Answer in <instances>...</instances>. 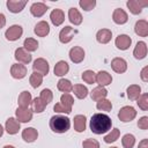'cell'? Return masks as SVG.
Here are the masks:
<instances>
[{
  "label": "cell",
  "instance_id": "e0dca14e",
  "mask_svg": "<svg viewBox=\"0 0 148 148\" xmlns=\"http://www.w3.org/2000/svg\"><path fill=\"white\" fill-rule=\"evenodd\" d=\"M35 34L39 37H45L46 35H49L50 32V25L46 21H40L38 22L36 25H35V29H34Z\"/></svg>",
  "mask_w": 148,
  "mask_h": 148
},
{
  "label": "cell",
  "instance_id": "8fae6325",
  "mask_svg": "<svg viewBox=\"0 0 148 148\" xmlns=\"http://www.w3.org/2000/svg\"><path fill=\"white\" fill-rule=\"evenodd\" d=\"M27 5L25 0H8L7 7L12 13H20Z\"/></svg>",
  "mask_w": 148,
  "mask_h": 148
},
{
  "label": "cell",
  "instance_id": "681fc988",
  "mask_svg": "<svg viewBox=\"0 0 148 148\" xmlns=\"http://www.w3.org/2000/svg\"><path fill=\"white\" fill-rule=\"evenodd\" d=\"M5 24H6V17H5V15H3V14H1V13H0V29H1V28H3V27H5Z\"/></svg>",
  "mask_w": 148,
  "mask_h": 148
},
{
  "label": "cell",
  "instance_id": "f1b7e54d",
  "mask_svg": "<svg viewBox=\"0 0 148 148\" xmlns=\"http://www.w3.org/2000/svg\"><path fill=\"white\" fill-rule=\"evenodd\" d=\"M106 95H108V90H106L104 87H101V86L94 88L92 91H91V98H92L94 101H96V102L99 101V99L105 98Z\"/></svg>",
  "mask_w": 148,
  "mask_h": 148
},
{
  "label": "cell",
  "instance_id": "5bb4252c",
  "mask_svg": "<svg viewBox=\"0 0 148 148\" xmlns=\"http://www.w3.org/2000/svg\"><path fill=\"white\" fill-rule=\"evenodd\" d=\"M46 10H47V6H46L45 3H43V2H35V3H32L31 7H30L31 14H32L34 16H36V17L43 16V15L46 13Z\"/></svg>",
  "mask_w": 148,
  "mask_h": 148
},
{
  "label": "cell",
  "instance_id": "4fadbf2b",
  "mask_svg": "<svg viewBox=\"0 0 148 148\" xmlns=\"http://www.w3.org/2000/svg\"><path fill=\"white\" fill-rule=\"evenodd\" d=\"M112 20L114 23L117 24H124L127 22L128 20V16L126 14V12L121 8H117L113 10V14H112Z\"/></svg>",
  "mask_w": 148,
  "mask_h": 148
},
{
  "label": "cell",
  "instance_id": "4dcf8cb0",
  "mask_svg": "<svg viewBox=\"0 0 148 148\" xmlns=\"http://www.w3.org/2000/svg\"><path fill=\"white\" fill-rule=\"evenodd\" d=\"M72 90H73L74 95H75L77 98H80V99L86 98L87 95H88V89H87V87H84L83 84H75Z\"/></svg>",
  "mask_w": 148,
  "mask_h": 148
},
{
  "label": "cell",
  "instance_id": "5b68a950",
  "mask_svg": "<svg viewBox=\"0 0 148 148\" xmlns=\"http://www.w3.org/2000/svg\"><path fill=\"white\" fill-rule=\"evenodd\" d=\"M32 68H34V72H37L42 75H47L49 74V71H50V67H49V62L43 59V58H38L34 61V65H32Z\"/></svg>",
  "mask_w": 148,
  "mask_h": 148
},
{
  "label": "cell",
  "instance_id": "ba28073f",
  "mask_svg": "<svg viewBox=\"0 0 148 148\" xmlns=\"http://www.w3.org/2000/svg\"><path fill=\"white\" fill-rule=\"evenodd\" d=\"M69 58L74 64H80L84 59V51L80 46H74L69 51Z\"/></svg>",
  "mask_w": 148,
  "mask_h": 148
},
{
  "label": "cell",
  "instance_id": "816d5d0a",
  "mask_svg": "<svg viewBox=\"0 0 148 148\" xmlns=\"http://www.w3.org/2000/svg\"><path fill=\"white\" fill-rule=\"evenodd\" d=\"M3 148H15L14 146H10V145H7V146H5Z\"/></svg>",
  "mask_w": 148,
  "mask_h": 148
},
{
  "label": "cell",
  "instance_id": "8d00e7d4",
  "mask_svg": "<svg viewBox=\"0 0 148 148\" xmlns=\"http://www.w3.org/2000/svg\"><path fill=\"white\" fill-rule=\"evenodd\" d=\"M96 108H97L98 110H102V111H106V112H108V111H110V110L112 109V103H111L109 99L103 98V99L97 101Z\"/></svg>",
  "mask_w": 148,
  "mask_h": 148
},
{
  "label": "cell",
  "instance_id": "d6986e66",
  "mask_svg": "<svg viewBox=\"0 0 148 148\" xmlns=\"http://www.w3.org/2000/svg\"><path fill=\"white\" fill-rule=\"evenodd\" d=\"M128 9L131 10L132 14H140L141 10H142V7L143 6H147L148 3L147 2H141V1H138V0H128L126 2Z\"/></svg>",
  "mask_w": 148,
  "mask_h": 148
},
{
  "label": "cell",
  "instance_id": "3957f363",
  "mask_svg": "<svg viewBox=\"0 0 148 148\" xmlns=\"http://www.w3.org/2000/svg\"><path fill=\"white\" fill-rule=\"evenodd\" d=\"M136 116V111L133 106H123L120 110H119V113H118V118L124 121V123H128L131 120H133Z\"/></svg>",
  "mask_w": 148,
  "mask_h": 148
},
{
  "label": "cell",
  "instance_id": "74e56055",
  "mask_svg": "<svg viewBox=\"0 0 148 148\" xmlns=\"http://www.w3.org/2000/svg\"><path fill=\"white\" fill-rule=\"evenodd\" d=\"M121 143L124 146V148H132L135 143V138L132 134H125L121 139Z\"/></svg>",
  "mask_w": 148,
  "mask_h": 148
},
{
  "label": "cell",
  "instance_id": "f546056e",
  "mask_svg": "<svg viewBox=\"0 0 148 148\" xmlns=\"http://www.w3.org/2000/svg\"><path fill=\"white\" fill-rule=\"evenodd\" d=\"M126 91H127V97H128L130 99H138L139 96L141 95V88H140V86H138V84H132V86H130Z\"/></svg>",
  "mask_w": 148,
  "mask_h": 148
},
{
  "label": "cell",
  "instance_id": "c3c4849f",
  "mask_svg": "<svg viewBox=\"0 0 148 148\" xmlns=\"http://www.w3.org/2000/svg\"><path fill=\"white\" fill-rule=\"evenodd\" d=\"M138 148H148V139H143V140L139 143Z\"/></svg>",
  "mask_w": 148,
  "mask_h": 148
},
{
  "label": "cell",
  "instance_id": "ac0fdd59",
  "mask_svg": "<svg viewBox=\"0 0 148 148\" xmlns=\"http://www.w3.org/2000/svg\"><path fill=\"white\" fill-rule=\"evenodd\" d=\"M133 56L135 59H143L146 56H147V45L145 42H138L135 47H134V51H133Z\"/></svg>",
  "mask_w": 148,
  "mask_h": 148
},
{
  "label": "cell",
  "instance_id": "277c9868",
  "mask_svg": "<svg viewBox=\"0 0 148 148\" xmlns=\"http://www.w3.org/2000/svg\"><path fill=\"white\" fill-rule=\"evenodd\" d=\"M23 34V29L21 25H17V24H14L12 27H9L6 32H5V36L8 40L10 42H14V40H17Z\"/></svg>",
  "mask_w": 148,
  "mask_h": 148
},
{
  "label": "cell",
  "instance_id": "7a4b0ae2",
  "mask_svg": "<svg viewBox=\"0 0 148 148\" xmlns=\"http://www.w3.org/2000/svg\"><path fill=\"white\" fill-rule=\"evenodd\" d=\"M69 127H71V120L65 116L57 114L51 117L50 119V128L54 133H65L69 130Z\"/></svg>",
  "mask_w": 148,
  "mask_h": 148
},
{
  "label": "cell",
  "instance_id": "7dc6e473",
  "mask_svg": "<svg viewBox=\"0 0 148 148\" xmlns=\"http://www.w3.org/2000/svg\"><path fill=\"white\" fill-rule=\"evenodd\" d=\"M148 67L146 66V67H143L142 68V71H141V79H142V81H145V82H147L148 81Z\"/></svg>",
  "mask_w": 148,
  "mask_h": 148
},
{
  "label": "cell",
  "instance_id": "7bdbcfd3",
  "mask_svg": "<svg viewBox=\"0 0 148 148\" xmlns=\"http://www.w3.org/2000/svg\"><path fill=\"white\" fill-rule=\"evenodd\" d=\"M138 105L140 109H142L143 111L148 110V95L147 94H143V95H140L139 98H138Z\"/></svg>",
  "mask_w": 148,
  "mask_h": 148
},
{
  "label": "cell",
  "instance_id": "484cf974",
  "mask_svg": "<svg viewBox=\"0 0 148 148\" xmlns=\"http://www.w3.org/2000/svg\"><path fill=\"white\" fill-rule=\"evenodd\" d=\"M18 130H20V123L15 118L10 117L6 120V131L8 134H16Z\"/></svg>",
  "mask_w": 148,
  "mask_h": 148
},
{
  "label": "cell",
  "instance_id": "cb8c5ba5",
  "mask_svg": "<svg viewBox=\"0 0 148 148\" xmlns=\"http://www.w3.org/2000/svg\"><path fill=\"white\" fill-rule=\"evenodd\" d=\"M134 30H135V34L141 36V37H146L148 35V22L146 20H140L135 23V27H134Z\"/></svg>",
  "mask_w": 148,
  "mask_h": 148
},
{
  "label": "cell",
  "instance_id": "1f68e13d",
  "mask_svg": "<svg viewBox=\"0 0 148 148\" xmlns=\"http://www.w3.org/2000/svg\"><path fill=\"white\" fill-rule=\"evenodd\" d=\"M57 87H58V89H59L60 91H62V92H65V94H68V92L73 89V86H72L71 81H69V80H66V79H60V80L58 81Z\"/></svg>",
  "mask_w": 148,
  "mask_h": 148
},
{
  "label": "cell",
  "instance_id": "836d02e7",
  "mask_svg": "<svg viewBox=\"0 0 148 148\" xmlns=\"http://www.w3.org/2000/svg\"><path fill=\"white\" fill-rule=\"evenodd\" d=\"M29 81H30V84H31L32 88H38L42 84V82H43V75L37 73V72H34L30 75Z\"/></svg>",
  "mask_w": 148,
  "mask_h": 148
},
{
  "label": "cell",
  "instance_id": "7c38bea8",
  "mask_svg": "<svg viewBox=\"0 0 148 148\" xmlns=\"http://www.w3.org/2000/svg\"><path fill=\"white\" fill-rule=\"evenodd\" d=\"M111 67L116 73H124L127 69V62L123 58H114L111 61Z\"/></svg>",
  "mask_w": 148,
  "mask_h": 148
},
{
  "label": "cell",
  "instance_id": "ab89813d",
  "mask_svg": "<svg viewBox=\"0 0 148 148\" xmlns=\"http://www.w3.org/2000/svg\"><path fill=\"white\" fill-rule=\"evenodd\" d=\"M82 80H83L86 83L92 84V83L96 81V74H95L92 71H86V72L82 73Z\"/></svg>",
  "mask_w": 148,
  "mask_h": 148
},
{
  "label": "cell",
  "instance_id": "b9f144b4",
  "mask_svg": "<svg viewBox=\"0 0 148 148\" xmlns=\"http://www.w3.org/2000/svg\"><path fill=\"white\" fill-rule=\"evenodd\" d=\"M79 5H80V7H81L83 10L89 12V10H91V9L96 6V1H95V0H80Z\"/></svg>",
  "mask_w": 148,
  "mask_h": 148
},
{
  "label": "cell",
  "instance_id": "52a82bcc",
  "mask_svg": "<svg viewBox=\"0 0 148 148\" xmlns=\"http://www.w3.org/2000/svg\"><path fill=\"white\" fill-rule=\"evenodd\" d=\"M15 114L18 123H28L32 118V110H30L29 108H17Z\"/></svg>",
  "mask_w": 148,
  "mask_h": 148
},
{
  "label": "cell",
  "instance_id": "d4e9b609",
  "mask_svg": "<svg viewBox=\"0 0 148 148\" xmlns=\"http://www.w3.org/2000/svg\"><path fill=\"white\" fill-rule=\"evenodd\" d=\"M31 94L27 90L22 91L20 95H18V98H17V103H18V108H28L30 104H31Z\"/></svg>",
  "mask_w": 148,
  "mask_h": 148
},
{
  "label": "cell",
  "instance_id": "e575fe53",
  "mask_svg": "<svg viewBox=\"0 0 148 148\" xmlns=\"http://www.w3.org/2000/svg\"><path fill=\"white\" fill-rule=\"evenodd\" d=\"M23 46L28 52H32L38 49V42L34 38H27L23 43Z\"/></svg>",
  "mask_w": 148,
  "mask_h": 148
},
{
  "label": "cell",
  "instance_id": "f907efd6",
  "mask_svg": "<svg viewBox=\"0 0 148 148\" xmlns=\"http://www.w3.org/2000/svg\"><path fill=\"white\" fill-rule=\"evenodd\" d=\"M3 134V128H2V126H1V124H0V136Z\"/></svg>",
  "mask_w": 148,
  "mask_h": 148
},
{
  "label": "cell",
  "instance_id": "d6a6232c",
  "mask_svg": "<svg viewBox=\"0 0 148 148\" xmlns=\"http://www.w3.org/2000/svg\"><path fill=\"white\" fill-rule=\"evenodd\" d=\"M31 106H32V111L34 112H37V113H40L45 110L46 108V104L39 98V97H36L34 101H31Z\"/></svg>",
  "mask_w": 148,
  "mask_h": 148
},
{
  "label": "cell",
  "instance_id": "9a60e30c",
  "mask_svg": "<svg viewBox=\"0 0 148 148\" xmlns=\"http://www.w3.org/2000/svg\"><path fill=\"white\" fill-rule=\"evenodd\" d=\"M50 18H51V22H52L56 27H58V25H60V24L65 21V14H64V12H62L61 9L56 8V9H53V10L51 12Z\"/></svg>",
  "mask_w": 148,
  "mask_h": 148
},
{
  "label": "cell",
  "instance_id": "f5cc1de1",
  "mask_svg": "<svg viewBox=\"0 0 148 148\" xmlns=\"http://www.w3.org/2000/svg\"><path fill=\"white\" fill-rule=\"evenodd\" d=\"M111 148H117V147H111Z\"/></svg>",
  "mask_w": 148,
  "mask_h": 148
},
{
  "label": "cell",
  "instance_id": "ffe728a7",
  "mask_svg": "<svg viewBox=\"0 0 148 148\" xmlns=\"http://www.w3.org/2000/svg\"><path fill=\"white\" fill-rule=\"evenodd\" d=\"M111 37H112V32L110 29H101L97 31L96 34V39L98 43L101 44H106L111 40Z\"/></svg>",
  "mask_w": 148,
  "mask_h": 148
},
{
  "label": "cell",
  "instance_id": "6da1fadb",
  "mask_svg": "<svg viewBox=\"0 0 148 148\" xmlns=\"http://www.w3.org/2000/svg\"><path fill=\"white\" fill-rule=\"evenodd\" d=\"M111 118L104 113H96L90 119V130L95 134H103L111 130Z\"/></svg>",
  "mask_w": 148,
  "mask_h": 148
},
{
  "label": "cell",
  "instance_id": "4316f807",
  "mask_svg": "<svg viewBox=\"0 0 148 148\" xmlns=\"http://www.w3.org/2000/svg\"><path fill=\"white\" fill-rule=\"evenodd\" d=\"M86 116L83 114H77L74 117V130L79 133L83 132L86 130Z\"/></svg>",
  "mask_w": 148,
  "mask_h": 148
},
{
  "label": "cell",
  "instance_id": "8992f818",
  "mask_svg": "<svg viewBox=\"0 0 148 148\" xmlns=\"http://www.w3.org/2000/svg\"><path fill=\"white\" fill-rule=\"evenodd\" d=\"M75 34H76V30H74V28H72L69 25H66L59 32V40L61 43H64V44H67L73 39Z\"/></svg>",
  "mask_w": 148,
  "mask_h": 148
},
{
  "label": "cell",
  "instance_id": "603a6c76",
  "mask_svg": "<svg viewBox=\"0 0 148 148\" xmlns=\"http://www.w3.org/2000/svg\"><path fill=\"white\" fill-rule=\"evenodd\" d=\"M68 18H69L71 23H73L74 25H79V24L82 23V15H81V13L75 7L69 8V10H68Z\"/></svg>",
  "mask_w": 148,
  "mask_h": 148
},
{
  "label": "cell",
  "instance_id": "f6af8a7d",
  "mask_svg": "<svg viewBox=\"0 0 148 148\" xmlns=\"http://www.w3.org/2000/svg\"><path fill=\"white\" fill-rule=\"evenodd\" d=\"M53 110H54L56 112H60V113H71V110H68L66 106H64L60 102L57 103V104L53 106Z\"/></svg>",
  "mask_w": 148,
  "mask_h": 148
},
{
  "label": "cell",
  "instance_id": "bcb514c9",
  "mask_svg": "<svg viewBox=\"0 0 148 148\" xmlns=\"http://www.w3.org/2000/svg\"><path fill=\"white\" fill-rule=\"evenodd\" d=\"M138 126H139V128H141V130H147L148 128V117H142V118H140L139 119V121H138Z\"/></svg>",
  "mask_w": 148,
  "mask_h": 148
},
{
  "label": "cell",
  "instance_id": "60d3db41",
  "mask_svg": "<svg viewBox=\"0 0 148 148\" xmlns=\"http://www.w3.org/2000/svg\"><path fill=\"white\" fill-rule=\"evenodd\" d=\"M119 134H120L119 130H118V128H113V130L111 131V133H109L108 135H105V136H104V141H105L106 143L114 142V141L119 138Z\"/></svg>",
  "mask_w": 148,
  "mask_h": 148
},
{
  "label": "cell",
  "instance_id": "ee69618b",
  "mask_svg": "<svg viewBox=\"0 0 148 148\" xmlns=\"http://www.w3.org/2000/svg\"><path fill=\"white\" fill-rule=\"evenodd\" d=\"M83 148H99V143L95 139H87L82 142Z\"/></svg>",
  "mask_w": 148,
  "mask_h": 148
},
{
  "label": "cell",
  "instance_id": "2e32d148",
  "mask_svg": "<svg viewBox=\"0 0 148 148\" xmlns=\"http://www.w3.org/2000/svg\"><path fill=\"white\" fill-rule=\"evenodd\" d=\"M131 43H132V39L127 35H119L116 38V46L119 50H123V51L124 50H127L131 46Z\"/></svg>",
  "mask_w": 148,
  "mask_h": 148
},
{
  "label": "cell",
  "instance_id": "f35d334b",
  "mask_svg": "<svg viewBox=\"0 0 148 148\" xmlns=\"http://www.w3.org/2000/svg\"><path fill=\"white\" fill-rule=\"evenodd\" d=\"M39 98L47 105L50 102H52V99H53V94H52V91H51L50 89H43V90L40 91Z\"/></svg>",
  "mask_w": 148,
  "mask_h": 148
},
{
  "label": "cell",
  "instance_id": "83f0119b",
  "mask_svg": "<svg viewBox=\"0 0 148 148\" xmlns=\"http://www.w3.org/2000/svg\"><path fill=\"white\" fill-rule=\"evenodd\" d=\"M68 71H69V66H68V64H67L66 61H64V60L58 61V62L56 64V66H54V74H56L57 76H62V75L67 74Z\"/></svg>",
  "mask_w": 148,
  "mask_h": 148
},
{
  "label": "cell",
  "instance_id": "d590c367",
  "mask_svg": "<svg viewBox=\"0 0 148 148\" xmlns=\"http://www.w3.org/2000/svg\"><path fill=\"white\" fill-rule=\"evenodd\" d=\"M60 103H61L64 106H66L68 110L72 111V106H73V104H74V99H73L72 95H69V94H64V95H61V97H60Z\"/></svg>",
  "mask_w": 148,
  "mask_h": 148
},
{
  "label": "cell",
  "instance_id": "9c48e42d",
  "mask_svg": "<svg viewBox=\"0 0 148 148\" xmlns=\"http://www.w3.org/2000/svg\"><path fill=\"white\" fill-rule=\"evenodd\" d=\"M15 59L22 64H29L31 61L32 57L24 47H18L15 50Z\"/></svg>",
  "mask_w": 148,
  "mask_h": 148
},
{
  "label": "cell",
  "instance_id": "30bf717a",
  "mask_svg": "<svg viewBox=\"0 0 148 148\" xmlns=\"http://www.w3.org/2000/svg\"><path fill=\"white\" fill-rule=\"evenodd\" d=\"M10 74L14 79H23L27 75V67L21 64H14L10 67Z\"/></svg>",
  "mask_w": 148,
  "mask_h": 148
},
{
  "label": "cell",
  "instance_id": "7402d4cb",
  "mask_svg": "<svg viewBox=\"0 0 148 148\" xmlns=\"http://www.w3.org/2000/svg\"><path fill=\"white\" fill-rule=\"evenodd\" d=\"M37 138H38V132H37V130H35L34 127L24 128L23 132H22V139H23L25 142H34Z\"/></svg>",
  "mask_w": 148,
  "mask_h": 148
},
{
  "label": "cell",
  "instance_id": "44dd1931",
  "mask_svg": "<svg viewBox=\"0 0 148 148\" xmlns=\"http://www.w3.org/2000/svg\"><path fill=\"white\" fill-rule=\"evenodd\" d=\"M96 81L97 83L101 86V87H104V86H109L111 82H112V76L105 72V71H101L96 74Z\"/></svg>",
  "mask_w": 148,
  "mask_h": 148
}]
</instances>
